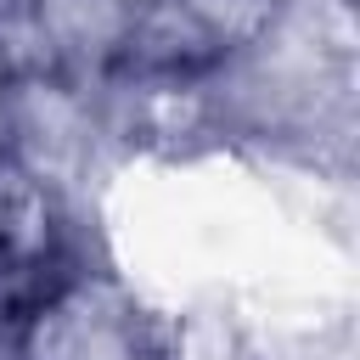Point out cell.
Wrapping results in <instances>:
<instances>
[{
  "mask_svg": "<svg viewBox=\"0 0 360 360\" xmlns=\"http://www.w3.org/2000/svg\"><path fill=\"white\" fill-rule=\"evenodd\" d=\"M276 0H129L107 73L146 84H202L259 51Z\"/></svg>",
  "mask_w": 360,
  "mask_h": 360,
  "instance_id": "obj_1",
  "label": "cell"
},
{
  "mask_svg": "<svg viewBox=\"0 0 360 360\" xmlns=\"http://www.w3.org/2000/svg\"><path fill=\"white\" fill-rule=\"evenodd\" d=\"M158 360H248V343L225 309H186L158 338Z\"/></svg>",
  "mask_w": 360,
  "mask_h": 360,
  "instance_id": "obj_2",
  "label": "cell"
}]
</instances>
